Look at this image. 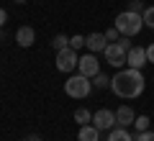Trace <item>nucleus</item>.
<instances>
[{
  "instance_id": "nucleus-1",
  "label": "nucleus",
  "mask_w": 154,
  "mask_h": 141,
  "mask_svg": "<svg viewBox=\"0 0 154 141\" xmlns=\"http://www.w3.org/2000/svg\"><path fill=\"white\" fill-rule=\"evenodd\" d=\"M144 75L141 69H118L113 77H110V90H113V95H118V98L123 100H134L139 98L144 92Z\"/></svg>"
},
{
  "instance_id": "nucleus-2",
  "label": "nucleus",
  "mask_w": 154,
  "mask_h": 141,
  "mask_svg": "<svg viewBox=\"0 0 154 141\" xmlns=\"http://www.w3.org/2000/svg\"><path fill=\"white\" fill-rule=\"evenodd\" d=\"M93 80L85 75H72L69 80L64 82V92H67V98H75V100H82L88 98L90 92H93Z\"/></svg>"
},
{
  "instance_id": "nucleus-3",
  "label": "nucleus",
  "mask_w": 154,
  "mask_h": 141,
  "mask_svg": "<svg viewBox=\"0 0 154 141\" xmlns=\"http://www.w3.org/2000/svg\"><path fill=\"white\" fill-rule=\"evenodd\" d=\"M116 28L121 31V36H136V33L144 28L141 13H131V11L118 13V16H116Z\"/></svg>"
},
{
  "instance_id": "nucleus-4",
  "label": "nucleus",
  "mask_w": 154,
  "mask_h": 141,
  "mask_svg": "<svg viewBox=\"0 0 154 141\" xmlns=\"http://www.w3.org/2000/svg\"><path fill=\"white\" fill-rule=\"evenodd\" d=\"M77 64H80V57H77V51L72 49V46H67V49L57 51V69H59V72L69 75V72L77 69Z\"/></svg>"
},
{
  "instance_id": "nucleus-5",
  "label": "nucleus",
  "mask_w": 154,
  "mask_h": 141,
  "mask_svg": "<svg viewBox=\"0 0 154 141\" xmlns=\"http://www.w3.org/2000/svg\"><path fill=\"white\" fill-rule=\"evenodd\" d=\"M103 54H105V62H108L110 67L121 69V67L126 64V57H128V51H126V49H121V44H118V41H110L108 46L103 49Z\"/></svg>"
},
{
  "instance_id": "nucleus-6",
  "label": "nucleus",
  "mask_w": 154,
  "mask_h": 141,
  "mask_svg": "<svg viewBox=\"0 0 154 141\" xmlns=\"http://www.w3.org/2000/svg\"><path fill=\"white\" fill-rule=\"evenodd\" d=\"M93 126H95L98 131H110V128H116V126H118L116 113H113V110H108V108H100L98 113H93Z\"/></svg>"
},
{
  "instance_id": "nucleus-7",
  "label": "nucleus",
  "mask_w": 154,
  "mask_h": 141,
  "mask_svg": "<svg viewBox=\"0 0 154 141\" xmlns=\"http://www.w3.org/2000/svg\"><path fill=\"white\" fill-rule=\"evenodd\" d=\"M77 69H80V75H85V77H90V80H93L95 75H100V62H98V57H95L93 51H90V54H85V57H80Z\"/></svg>"
},
{
  "instance_id": "nucleus-8",
  "label": "nucleus",
  "mask_w": 154,
  "mask_h": 141,
  "mask_svg": "<svg viewBox=\"0 0 154 141\" xmlns=\"http://www.w3.org/2000/svg\"><path fill=\"white\" fill-rule=\"evenodd\" d=\"M126 64L131 67V69H141L144 64H149L146 62V49H144V46H131V51H128V57H126Z\"/></svg>"
},
{
  "instance_id": "nucleus-9",
  "label": "nucleus",
  "mask_w": 154,
  "mask_h": 141,
  "mask_svg": "<svg viewBox=\"0 0 154 141\" xmlns=\"http://www.w3.org/2000/svg\"><path fill=\"white\" fill-rule=\"evenodd\" d=\"M33 41H36V31H33L31 26H21L16 31V44H18V46L28 49V46H33Z\"/></svg>"
},
{
  "instance_id": "nucleus-10",
  "label": "nucleus",
  "mask_w": 154,
  "mask_h": 141,
  "mask_svg": "<svg viewBox=\"0 0 154 141\" xmlns=\"http://www.w3.org/2000/svg\"><path fill=\"white\" fill-rule=\"evenodd\" d=\"M88 41H85V46H88V51H93V54H98V51H103L105 46H108V38H105V33H90V36H85Z\"/></svg>"
},
{
  "instance_id": "nucleus-11",
  "label": "nucleus",
  "mask_w": 154,
  "mask_h": 141,
  "mask_svg": "<svg viewBox=\"0 0 154 141\" xmlns=\"http://www.w3.org/2000/svg\"><path fill=\"white\" fill-rule=\"evenodd\" d=\"M116 121H118L121 128H128V126H134V121H136V113H134L131 105H121V108L116 110Z\"/></svg>"
},
{
  "instance_id": "nucleus-12",
  "label": "nucleus",
  "mask_w": 154,
  "mask_h": 141,
  "mask_svg": "<svg viewBox=\"0 0 154 141\" xmlns=\"http://www.w3.org/2000/svg\"><path fill=\"white\" fill-rule=\"evenodd\" d=\"M98 139H100V131L95 128L93 123L80 126V131H77V141H98Z\"/></svg>"
},
{
  "instance_id": "nucleus-13",
  "label": "nucleus",
  "mask_w": 154,
  "mask_h": 141,
  "mask_svg": "<svg viewBox=\"0 0 154 141\" xmlns=\"http://www.w3.org/2000/svg\"><path fill=\"white\" fill-rule=\"evenodd\" d=\"M108 141H134V136L128 133V128L116 126V128H110V131H108Z\"/></svg>"
},
{
  "instance_id": "nucleus-14",
  "label": "nucleus",
  "mask_w": 154,
  "mask_h": 141,
  "mask_svg": "<svg viewBox=\"0 0 154 141\" xmlns=\"http://www.w3.org/2000/svg\"><path fill=\"white\" fill-rule=\"evenodd\" d=\"M75 121L80 126H88V123H93V113H90L88 108H77L75 110Z\"/></svg>"
},
{
  "instance_id": "nucleus-15",
  "label": "nucleus",
  "mask_w": 154,
  "mask_h": 141,
  "mask_svg": "<svg viewBox=\"0 0 154 141\" xmlns=\"http://www.w3.org/2000/svg\"><path fill=\"white\" fill-rule=\"evenodd\" d=\"M51 46H54L57 51H62V49H67V46H69V38H67L64 33H57V36L51 38Z\"/></svg>"
},
{
  "instance_id": "nucleus-16",
  "label": "nucleus",
  "mask_w": 154,
  "mask_h": 141,
  "mask_svg": "<svg viewBox=\"0 0 154 141\" xmlns=\"http://www.w3.org/2000/svg\"><path fill=\"white\" fill-rule=\"evenodd\" d=\"M149 115H136V121H134V128H136V133H141V131H149Z\"/></svg>"
},
{
  "instance_id": "nucleus-17",
  "label": "nucleus",
  "mask_w": 154,
  "mask_h": 141,
  "mask_svg": "<svg viewBox=\"0 0 154 141\" xmlns=\"http://www.w3.org/2000/svg\"><path fill=\"white\" fill-rule=\"evenodd\" d=\"M108 85H110V80H108V77L103 75V72L93 77V87H98V90H105V87H108Z\"/></svg>"
},
{
  "instance_id": "nucleus-18",
  "label": "nucleus",
  "mask_w": 154,
  "mask_h": 141,
  "mask_svg": "<svg viewBox=\"0 0 154 141\" xmlns=\"http://www.w3.org/2000/svg\"><path fill=\"white\" fill-rule=\"evenodd\" d=\"M141 18H144V26L146 28H154V5H149L146 11L141 13Z\"/></svg>"
},
{
  "instance_id": "nucleus-19",
  "label": "nucleus",
  "mask_w": 154,
  "mask_h": 141,
  "mask_svg": "<svg viewBox=\"0 0 154 141\" xmlns=\"http://www.w3.org/2000/svg\"><path fill=\"white\" fill-rule=\"evenodd\" d=\"M85 41H88V38H85V36H80V33H77V36H69V46H72V49H82V46H85Z\"/></svg>"
},
{
  "instance_id": "nucleus-20",
  "label": "nucleus",
  "mask_w": 154,
  "mask_h": 141,
  "mask_svg": "<svg viewBox=\"0 0 154 141\" xmlns=\"http://www.w3.org/2000/svg\"><path fill=\"white\" fill-rule=\"evenodd\" d=\"M128 11L131 13H144L146 11V8H144V0H131V3H128Z\"/></svg>"
},
{
  "instance_id": "nucleus-21",
  "label": "nucleus",
  "mask_w": 154,
  "mask_h": 141,
  "mask_svg": "<svg viewBox=\"0 0 154 141\" xmlns=\"http://www.w3.org/2000/svg\"><path fill=\"white\" fill-rule=\"evenodd\" d=\"M105 38H108V44L110 41H118V38H121V31H118V28H108V31H105Z\"/></svg>"
},
{
  "instance_id": "nucleus-22",
  "label": "nucleus",
  "mask_w": 154,
  "mask_h": 141,
  "mask_svg": "<svg viewBox=\"0 0 154 141\" xmlns=\"http://www.w3.org/2000/svg\"><path fill=\"white\" fill-rule=\"evenodd\" d=\"M134 141H154V131H141L134 136Z\"/></svg>"
},
{
  "instance_id": "nucleus-23",
  "label": "nucleus",
  "mask_w": 154,
  "mask_h": 141,
  "mask_svg": "<svg viewBox=\"0 0 154 141\" xmlns=\"http://www.w3.org/2000/svg\"><path fill=\"white\" fill-rule=\"evenodd\" d=\"M146 62H149V64H154V44H149V46H146Z\"/></svg>"
},
{
  "instance_id": "nucleus-24",
  "label": "nucleus",
  "mask_w": 154,
  "mask_h": 141,
  "mask_svg": "<svg viewBox=\"0 0 154 141\" xmlns=\"http://www.w3.org/2000/svg\"><path fill=\"white\" fill-rule=\"evenodd\" d=\"M118 44H121V49L131 51V44H128V36H121V38H118Z\"/></svg>"
},
{
  "instance_id": "nucleus-25",
  "label": "nucleus",
  "mask_w": 154,
  "mask_h": 141,
  "mask_svg": "<svg viewBox=\"0 0 154 141\" xmlns=\"http://www.w3.org/2000/svg\"><path fill=\"white\" fill-rule=\"evenodd\" d=\"M5 23H8V13H5V11H3V8H0V28L5 26Z\"/></svg>"
},
{
  "instance_id": "nucleus-26",
  "label": "nucleus",
  "mask_w": 154,
  "mask_h": 141,
  "mask_svg": "<svg viewBox=\"0 0 154 141\" xmlns=\"http://www.w3.org/2000/svg\"><path fill=\"white\" fill-rule=\"evenodd\" d=\"M23 141H41V139H38L36 133H31V136H26V139H23Z\"/></svg>"
},
{
  "instance_id": "nucleus-27",
  "label": "nucleus",
  "mask_w": 154,
  "mask_h": 141,
  "mask_svg": "<svg viewBox=\"0 0 154 141\" xmlns=\"http://www.w3.org/2000/svg\"><path fill=\"white\" fill-rule=\"evenodd\" d=\"M16 3H21V0H16Z\"/></svg>"
}]
</instances>
